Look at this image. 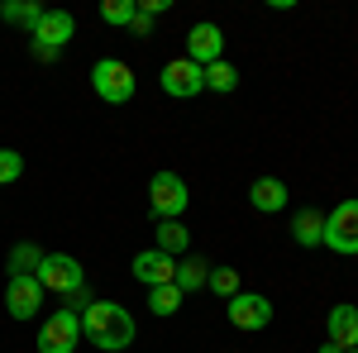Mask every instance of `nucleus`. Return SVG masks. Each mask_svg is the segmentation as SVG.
<instances>
[{
  "label": "nucleus",
  "instance_id": "f257e3e1",
  "mask_svg": "<svg viewBox=\"0 0 358 353\" xmlns=\"http://www.w3.org/2000/svg\"><path fill=\"white\" fill-rule=\"evenodd\" d=\"M82 339L101 353H120L134 344V315L120 301H91L82 310Z\"/></svg>",
  "mask_w": 358,
  "mask_h": 353
},
{
  "label": "nucleus",
  "instance_id": "f03ea898",
  "mask_svg": "<svg viewBox=\"0 0 358 353\" xmlns=\"http://www.w3.org/2000/svg\"><path fill=\"white\" fill-rule=\"evenodd\" d=\"M134 67L129 62H120V57H101L96 67H91V91L106 101V106H124V101H134Z\"/></svg>",
  "mask_w": 358,
  "mask_h": 353
},
{
  "label": "nucleus",
  "instance_id": "7ed1b4c3",
  "mask_svg": "<svg viewBox=\"0 0 358 353\" xmlns=\"http://www.w3.org/2000/svg\"><path fill=\"white\" fill-rule=\"evenodd\" d=\"M187 206H192L187 182L177 172H153V182H148V210H153V219H182Z\"/></svg>",
  "mask_w": 358,
  "mask_h": 353
},
{
  "label": "nucleus",
  "instance_id": "20e7f679",
  "mask_svg": "<svg viewBox=\"0 0 358 353\" xmlns=\"http://www.w3.org/2000/svg\"><path fill=\"white\" fill-rule=\"evenodd\" d=\"M320 244L339 253V258H354L358 253V201H339L330 215H325V234Z\"/></svg>",
  "mask_w": 358,
  "mask_h": 353
},
{
  "label": "nucleus",
  "instance_id": "39448f33",
  "mask_svg": "<svg viewBox=\"0 0 358 353\" xmlns=\"http://www.w3.org/2000/svg\"><path fill=\"white\" fill-rule=\"evenodd\" d=\"M38 287L53 291V296H67V291L86 287V268L72 253H43V263H38Z\"/></svg>",
  "mask_w": 358,
  "mask_h": 353
},
{
  "label": "nucleus",
  "instance_id": "423d86ee",
  "mask_svg": "<svg viewBox=\"0 0 358 353\" xmlns=\"http://www.w3.org/2000/svg\"><path fill=\"white\" fill-rule=\"evenodd\" d=\"M77 339H82V315L57 305L38 329V353H77Z\"/></svg>",
  "mask_w": 358,
  "mask_h": 353
},
{
  "label": "nucleus",
  "instance_id": "0eeeda50",
  "mask_svg": "<svg viewBox=\"0 0 358 353\" xmlns=\"http://www.w3.org/2000/svg\"><path fill=\"white\" fill-rule=\"evenodd\" d=\"M158 82H163V91L172 96V101H192V96L206 91V67H196L192 57H172Z\"/></svg>",
  "mask_w": 358,
  "mask_h": 353
},
{
  "label": "nucleus",
  "instance_id": "6e6552de",
  "mask_svg": "<svg viewBox=\"0 0 358 353\" xmlns=\"http://www.w3.org/2000/svg\"><path fill=\"white\" fill-rule=\"evenodd\" d=\"M224 305H229V325L244 329V334H253V329H268V325H273V301L258 296V291H239V296H229Z\"/></svg>",
  "mask_w": 358,
  "mask_h": 353
},
{
  "label": "nucleus",
  "instance_id": "1a4fd4ad",
  "mask_svg": "<svg viewBox=\"0 0 358 353\" xmlns=\"http://www.w3.org/2000/svg\"><path fill=\"white\" fill-rule=\"evenodd\" d=\"M196 67H215V62H224V34L220 24H210V20H201V24H192V34H187V53Z\"/></svg>",
  "mask_w": 358,
  "mask_h": 353
},
{
  "label": "nucleus",
  "instance_id": "9d476101",
  "mask_svg": "<svg viewBox=\"0 0 358 353\" xmlns=\"http://www.w3.org/2000/svg\"><path fill=\"white\" fill-rule=\"evenodd\" d=\"M38 305H43L38 277H10V287H5V310H10L15 320H34Z\"/></svg>",
  "mask_w": 358,
  "mask_h": 353
},
{
  "label": "nucleus",
  "instance_id": "9b49d317",
  "mask_svg": "<svg viewBox=\"0 0 358 353\" xmlns=\"http://www.w3.org/2000/svg\"><path fill=\"white\" fill-rule=\"evenodd\" d=\"M129 272H134L143 287H167L177 277V258H167L163 248H143V253H134Z\"/></svg>",
  "mask_w": 358,
  "mask_h": 353
},
{
  "label": "nucleus",
  "instance_id": "f8f14e48",
  "mask_svg": "<svg viewBox=\"0 0 358 353\" xmlns=\"http://www.w3.org/2000/svg\"><path fill=\"white\" fill-rule=\"evenodd\" d=\"M72 34H77V20H72L67 10H43V20H38V29H34L29 38L62 53V43H72Z\"/></svg>",
  "mask_w": 358,
  "mask_h": 353
},
{
  "label": "nucleus",
  "instance_id": "ddd939ff",
  "mask_svg": "<svg viewBox=\"0 0 358 353\" xmlns=\"http://www.w3.org/2000/svg\"><path fill=\"white\" fill-rule=\"evenodd\" d=\"M325 334L334 349H358V305H330Z\"/></svg>",
  "mask_w": 358,
  "mask_h": 353
},
{
  "label": "nucleus",
  "instance_id": "4468645a",
  "mask_svg": "<svg viewBox=\"0 0 358 353\" xmlns=\"http://www.w3.org/2000/svg\"><path fill=\"white\" fill-rule=\"evenodd\" d=\"M287 201H292V191H287V182H277V177H258V182L248 187V206L263 210V215L287 210Z\"/></svg>",
  "mask_w": 358,
  "mask_h": 353
},
{
  "label": "nucleus",
  "instance_id": "2eb2a0df",
  "mask_svg": "<svg viewBox=\"0 0 358 353\" xmlns=\"http://www.w3.org/2000/svg\"><path fill=\"white\" fill-rule=\"evenodd\" d=\"M153 248H163L167 258H182V253L192 248V229H187L182 219H158V229H153Z\"/></svg>",
  "mask_w": 358,
  "mask_h": 353
},
{
  "label": "nucleus",
  "instance_id": "dca6fc26",
  "mask_svg": "<svg viewBox=\"0 0 358 353\" xmlns=\"http://www.w3.org/2000/svg\"><path fill=\"white\" fill-rule=\"evenodd\" d=\"M172 282H177V291H182V296H192V291H201V287L210 282V263H206L201 253L177 258V277H172Z\"/></svg>",
  "mask_w": 358,
  "mask_h": 353
},
{
  "label": "nucleus",
  "instance_id": "f3484780",
  "mask_svg": "<svg viewBox=\"0 0 358 353\" xmlns=\"http://www.w3.org/2000/svg\"><path fill=\"white\" fill-rule=\"evenodd\" d=\"M320 234H325V215H320V210L306 206V210L292 215V239H296L301 248H315V244H320Z\"/></svg>",
  "mask_w": 358,
  "mask_h": 353
},
{
  "label": "nucleus",
  "instance_id": "a211bd4d",
  "mask_svg": "<svg viewBox=\"0 0 358 353\" xmlns=\"http://www.w3.org/2000/svg\"><path fill=\"white\" fill-rule=\"evenodd\" d=\"M0 20L34 34V29H38V20H43V10H38V0H5V5H0Z\"/></svg>",
  "mask_w": 358,
  "mask_h": 353
},
{
  "label": "nucleus",
  "instance_id": "6ab92c4d",
  "mask_svg": "<svg viewBox=\"0 0 358 353\" xmlns=\"http://www.w3.org/2000/svg\"><path fill=\"white\" fill-rule=\"evenodd\" d=\"M182 291H177V282H167V287H148V310H153V315H177V310H182Z\"/></svg>",
  "mask_w": 358,
  "mask_h": 353
},
{
  "label": "nucleus",
  "instance_id": "aec40b11",
  "mask_svg": "<svg viewBox=\"0 0 358 353\" xmlns=\"http://www.w3.org/2000/svg\"><path fill=\"white\" fill-rule=\"evenodd\" d=\"M38 263H43L38 244H15L10 248V277H38Z\"/></svg>",
  "mask_w": 358,
  "mask_h": 353
},
{
  "label": "nucleus",
  "instance_id": "412c9836",
  "mask_svg": "<svg viewBox=\"0 0 358 353\" xmlns=\"http://www.w3.org/2000/svg\"><path fill=\"white\" fill-rule=\"evenodd\" d=\"M234 86H239L234 62H215V67H206V91H220V96H229Z\"/></svg>",
  "mask_w": 358,
  "mask_h": 353
},
{
  "label": "nucleus",
  "instance_id": "4be33fe9",
  "mask_svg": "<svg viewBox=\"0 0 358 353\" xmlns=\"http://www.w3.org/2000/svg\"><path fill=\"white\" fill-rule=\"evenodd\" d=\"M210 291L220 301H229V296H239L244 287H239V268H210V282H206Z\"/></svg>",
  "mask_w": 358,
  "mask_h": 353
},
{
  "label": "nucleus",
  "instance_id": "5701e85b",
  "mask_svg": "<svg viewBox=\"0 0 358 353\" xmlns=\"http://www.w3.org/2000/svg\"><path fill=\"white\" fill-rule=\"evenodd\" d=\"M134 15H138V0H106V5H101V20L115 24V29H129Z\"/></svg>",
  "mask_w": 358,
  "mask_h": 353
},
{
  "label": "nucleus",
  "instance_id": "b1692460",
  "mask_svg": "<svg viewBox=\"0 0 358 353\" xmlns=\"http://www.w3.org/2000/svg\"><path fill=\"white\" fill-rule=\"evenodd\" d=\"M20 177H24V153L0 148V187H10V182H20Z\"/></svg>",
  "mask_w": 358,
  "mask_h": 353
},
{
  "label": "nucleus",
  "instance_id": "393cba45",
  "mask_svg": "<svg viewBox=\"0 0 358 353\" xmlns=\"http://www.w3.org/2000/svg\"><path fill=\"white\" fill-rule=\"evenodd\" d=\"M91 301H96V296H91L86 287H77V291H67V296H62V305H67L72 315H82V310H86V305H91Z\"/></svg>",
  "mask_w": 358,
  "mask_h": 353
},
{
  "label": "nucleus",
  "instance_id": "a878e982",
  "mask_svg": "<svg viewBox=\"0 0 358 353\" xmlns=\"http://www.w3.org/2000/svg\"><path fill=\"white\" fill-rule=\"evenodd\" d=\"M172 10V0H138V15H148V20H158Z\"/></svg>",
  "mask_w": 358,
  "mask_h": 353
},
{
  "label": "nucleus",
  "instance_id": "bb28decb",
  "mask_svg": "<svg viewBox=\"0 0 358 353\" xmlns=\"http://www.w3.org/2000/svg\"><path fill=\"white\" fill-rule=\"evenodd\" d=\"M129 34L148 38V34H153V20H148V15H134V20H129Z\"/></svg>",
  "mask_w": 358,
  "mask_h": 353
},
{
  "label": "nucleus",
  "instance_id": "cd10ccee",
  "mask_svg": "<svg viewBox=\"0 0 358 353\" xmlns=\"http://www.w3.org/2000/svg\"><path fill=\"white\" fill-rule=\"evenodd\" d=\"M29 53L38 57V62H57V48H43V43H29Z\"/></svg>",
  "mask_w": 358,
  "mask_h": 353
},
{
  "label": "nucleus",
  "instance_id": "c85d7f7f",
  "mask_svg": "<svg viewBox=\"0 0 358 353\" xmlns=\"http://www.w3.org/2000/svg\"><path fill=\"white\" fill-rule=\"evenodd\" d=\"M315 353H344V349H334V344H320V349H315Z\"/></svg>",
  "mask_w": 358,
  "mask_h": 353
},
{
  "label": "nucleus",
  "instance_id": "c756f323",
  "mask_svg": "<svg viewBox=\"0 0 358 353\" xmlns=\"http://www.w3.org/2000/svg\"><path fill=\"white\" fill-rule=\"evenodd\" d=\"M344 353H358V349H344Z\"/></svg>",
  "mask_w": 358,
  "mask_h": 353
}]
</instances>
